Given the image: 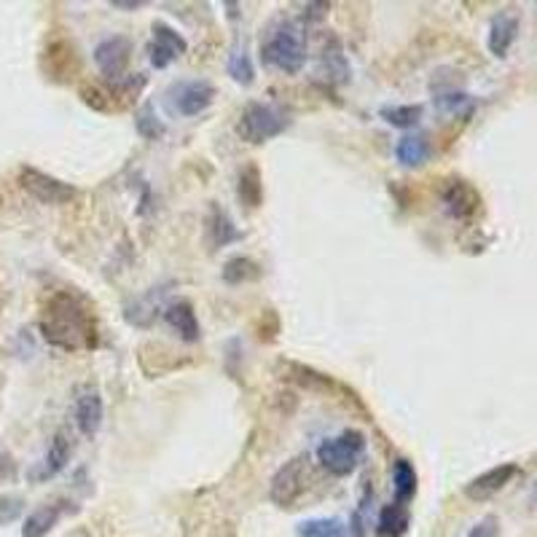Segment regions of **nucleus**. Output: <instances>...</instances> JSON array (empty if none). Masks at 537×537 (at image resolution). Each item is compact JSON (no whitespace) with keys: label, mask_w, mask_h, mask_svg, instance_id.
I'll use <instances>...</instances> for the list:
<instances>
[{"label":"nucleus","mask_w":537,"mask_h":537,"mask_svg":"<svg viewBox=\"0 0 537 537\" xmlns=\"http://www.w3.org/2000/svg\"><path fill=\"white\" fill-rule=\"evenodd\" d=\"M38 328L44 339L67 352L95 349L99 344V328L95 306L89 298L76 291H57L44 301Z\"/></svg>","instance_id":"obj_1"},{"label":"nucleus","mask_w":537,"mask_h":537,"mask_svg":"<svg viewBox=\"0 0 537 537\" xmlns=\"http://www.w3.org/2000/svg\"><path fill=\"white\" fill-rule=\"evenodd\" d=\"M261 62L266 67L295 76L306 62V36L295 19H274L261 41Z\"/></svg>","instance_id":"obj_2"},{"label":"nucleus","mask_w":537,"mask_h":537,"mask_svg":"<svg viewBox=\"0 0 537 537\" xmlns=\"http://www.w3.org/2000/svg\"><path fill=\"white\" fill-rule=\"evenodd\" d=\"M294 124L291 113L274 102H247L237 121V135L250 146H261L277 135H283Z\"/></svg>","instance_id":"obj_3"},{"label":"nucleus","mask_w":537,"mask_h":537,"mask_svg":"<svg viewBox=\"0 0 537 537\" xmlns=\"http://www.w3.org/2000/svg\"><path fill=\"white\" fill-rule=\"evenodd\" d=\"M363 454H366V436L360 430H344L317 446V462L334 476L355 473Z\"/></svg>","instance_id":"obj_4"},{"label":"nucleus","mask_w":537,"mask_h":537,"mask_svg":"<svg viewBox=\"0 0 537 537\" xmlns=\"http://www.w3.org/2000/svg\"><path fill=\"white\" fill-rule=\"evenodd\" d=\"M19 186L33 196L36 201L41 204H70L76 196H78V189L54 178L49 172H41L36 167H22L19 170Z\"/></svg>","instance_id":"obj_5"},{"label":"nucleus","mask_w":537,"mask_h":537,"mask_svg":"<svg viewBox=\"0 0 537 537\" xmlns=\"http://www.w3.org/2000/svg\"><path fill=\"white\" fill-rule=\"evenodd\" d=\"M92 57L99 76L108 84H119L121 78H127V67L132 59V41L127 36H108L95 46Z\"/></svg>","instance_id":"obj_6"},{"label":"nucleus","mask_w":537,"mask_h":537,"mask_svg":"<svg viewBox=\"0 0 537 537\" xmlns=\"http://www.w3.org/2000/svg\"><path fill=\"white\" fill-rule=\"evenodd\" d=\"M170 105L186 116V119H194V116H201L212 102H215V87L210 81H201V78H194V81H178L175 87H170Z\"/></svg>","instance_id":"obj_7"},{"label":"nucleus","mask_w":537,"mask_h":537,"mask_svg":"<svg viewBox=\"0 0 537 537\" xmlns=\"http://www.w3.org/2000/svg\"><path fill=\"white\" fill-rule=\"evenodd\" d=\"M440 201L446 207V212L454 218V221H468L479 212L481 207V196L479 191L462 181V178H449L440 189Z\"/></svg>","instance_id":"obj_8"},{"label":"nucleus","mask_w":537,"mask_h":537,"mask_svg":"<svg viewBox=\"0 0 537 537\" xmlns=\"http://www.w3.org/2000/svg\"><path fill=\"white\" fill-rule=\"evenodd\" d=\"M189 51V44L183 41V36L178 30H172L164 22L153 25V41L148 44V62L156 70H164L167 65H172L178 57H183Z\"/></svg>","instance_id":"obj_9"},{"label":"nucleus","mask_w":537,"mask_h":537,"mask_svg":"<svg viewBox=\"0 0 537 537\" xmlns=\"http://www.w3.org/2000/svg\"><path fill=\"white\" fill-rule=\"evenodd\" d=\"M301 489H304V460L294 457L272 476L269 497L280 508H294L295 500L301 497Z\"/></svg>","instance_id":"obj_10"},{"label":"nucleus","mask_w":537,"mask_h":537,"mask_svg":"<svg viewBox=\"0 0 537 537\" xmlns=\"http://www.w3.org/2000/svg\"><path fill=\"white\" fill-rule=\"evenodd\" d=\"M164 320L172 328V334L186 344H194L201 339V328L196 320L194 304L189 298H175L172 304L164 306Z\"/></svg>","instance_id":"obj_11"},{"label":"nucleus","mask_w":537,"mask_h":537,"mask_svg":"<svg viewBox=\"0 0 537 537\" xmlns=\"http://www.w3.org/2000/svg\"><path fill=\"white\" fill-rule=\"evenodd\" d=\"M519 473H522V468H519L516 462L497 465V468L487 470V473L476 476V479L465 487V497H470V500H489V497H494L497 491H502V489L508 487Z\"/></svg>","instance_id":"obj_12"},{"label":"nucleus","mask_w":537,"mask_h":537,"mask_svg":"<svg viewBox=\"0 0 537 537\" xmlns=\"http://www.w3.org/2000/svg\"><path fill=\"white\" fill-rule=\"evenodd\" d=\"M102 414H105V406H102V395H99L98 387H84L78 392V398H76V425L87 439H95L99 433Z\"/></svg>","instance_id":"obj_13"},{"label":"nucleus","mask_w":537,"mask_h":537,"mask_svg":"<svg viewBox=\"0 0 537 537\" xmlns=\"http://www.w3.org/2000/svg\"><path fill=\"white\" fill-rule=\"evenodd\" d=\"M204 237H207V247L210 250H221L226 244L243 240V232L234 226L229 212H223L218 204H212L210 212H207V221H204Z\"/></svg>","instance_id":"obj_14"},{"label":"nucleus","mask_w":537,"mask_h":537,"mask_svg":"<svg viewBox=\"0 0 537 537\" xmlns=\"http://www.w3.org/2000/svg\"><path fill=\"white\" fill-rule=\"evenodd\" d=\"M516 36H519V14H513V11H500V14L491 19V25H489V51H491L494 57H500V59L508 57V51L513 46Z\"/></svg>","instance_id":"obj_15"},{"label":"nucleus","mask_w":537,"mask_h":537,"mask_svg":"<svg viewBox=\"0 0 537 537\" xmlns=\"http://www.w3.org/2000/svg\"><path fill=\"white\" fill-rule=\"evenodd\" d=\"M70 451H73V446H70L67 433H57V436L51 439L46 460H44L38 468L30 470V481H33V484H41V481H49L54 476H59V473L65 470L67 460H70Z\"/></svg>","instance_id":"obj_16"},{"label":"nucleus","mask_w":537,"mask_h":537,"mask_svg":"<svg viewBox=\"0 0 537 537\" xmlns=\"http://www.w3.org/2000/svg\"><path fill=\"white\" fill-rule=\"evenodd\" d=\"M65 502H51V505H41V508H36L27 519H25V524H22V537H46L57 527V522L62 519V513H65V508H62Z\"/></svg>","instance_id":"obj_17"},{"label":"nucleus","mask_w":537,"mask_h":537,"mask_svg":"<svg viewBox=\"0 0 537 537\" xmlns=\"http://www.w3.org/2000/svg\"><path fill=\"white\" fill-rule=\"evenodd\" d=\"M417 487H419V476H417V468L408 462V460H395L392 465V494H395V502L398 505H406L414 500L417 494Z\"/></svg>","instance_id":"obj_18"},{"label":"nucleus","mask_w":537,"mask_h":537,"mask_svg":"<svg viewBox=\"0 0 537 537\" xmlns=\"http://www.w3.org/2000/svg\"><path fill=\"white\" fill-rule=\"evenodd\" d=\"M237 196L247 210L261 207L263 201V186H261V170L258 164H244L237 178Z\"/></svg>","instance_id":"obj_19"},{"label":"nucleus","mask_w":537,"mask_h":537,"mask_svg":"<svg viewBox=\"0 0 537 537\" xmlns=\"http://www.w3.org/2000/svg\"><path fill=\"white\" fill-rule=\"evenodd\" d=\"M395 156H398V161H400L403 167L417 170V167H422V164L428 161V156H430V143H428L422 135H406V138L398 140Z\"/></svg>","instance_id":"obj_20"},{"label":"nucleus","mask_w":537,"mask_h":537,"mask_svg":"<svg viewBox=\"0 0 537 537\" xmlns=\"http://www.w3.org/2000/svg\"><path fill=\"white\" fill-rule=\"evenodd\" d=\"M377 532L379 537H403L408 532V511L406 505L390 502L379 511V522H377Z\"/></svg>","instance_id":"obj_21"},{"label":"nucleus","mask_w":537,"mask_h":537,"mask_svg":"<svg viewBox=\"0 0 537 537\" xmlns=\"http://www.w3.org/2000/svg\"><path fill=\"white\" fill-rule=\"evenodd\" d=\"M156 312H159V288L153 291H148L146 295H140V298H135L129 306H127V312H124V317L132 323V325H140V328H146L150 325L153 320H156Z\"/></svg>","instance_id":"obj_22"},{"label":"nucleus","mask_w":537,"mask_h":537,"mask_svg":"<svg viewBox=\"0 0 537 537\" xmlns=\"http://www.w3.org/2000/svg\"><path fill=\"white\" fill-rule=\"evenodd\" d=\"M436 108H439L440 113H451V116H470L473 113V108H476V102L470 95H465L462 89H449V92H440L436 95Z\"/></svg>","instance_id":"obj_23"},{"label":"nucleus","mask_w":537,"mask_h":537,"mask_svg":"<svg viewBox=\"0 0 537 537\" xmlns=\"http://www.w3.org/2000/svg\"><path fill=\"white\" fill-rule=\"evenodd\" d=\"M258 274H261V266L255 261L244 258V255H237V258L226 261V266H223V280L229 285H243V283L255 280Z\"/></svg>","instance_id":"obj_24"},{"label":"nucleus","mask_w":537,"mask_h":537,"mask_svg":"<svg viewBox=\"0 0 537 537\" xmlns=\"http://www.w3.org/2000/svg\"><path fill=\"white\" fill-rule=\"evenodd\" d=\"M425 116V108L422 105H392V108H382V119L392 124V127H400V129H408V127H417Z\"/></svg>","instance_id":"obj_25"},{"label":"nucleus","mask_w":537,"mask_h":537,"mask_svg":"<svg viewBox=\"0 0 537 537\" xmlns=\"http://www.w3.org/2000/svg\"><path fill=\"white\" fill-rule=\"evenodd\" d=\"M226 70H229V76L237 81V84H253V76H255V67H253V57H250V51L247 46H237V49L229 54V62H226Z\"/></svg>","instance_id":"obj_26"},{"label":"nucleus","mask_w":537,"mask_h":537,"mask_svg":"<svg viewBox=\"0 0 537 537\" xmlns=\"http://www.w3.org/2000/svg\"><path fill=\"white\" fill-rule=\"evenodd\" d=\"M298 537H346L342 519H309L298 524Z\"/></svg>","instance_id":"obj_27"},{"label":"nucleus","mask_w":537,"mask_h":537,"mask_svg":"<svg viewBox=\"0 0 537 537\" xmlns=\"http://www.w3.org/2000/svg\"><path fill=\"white\" fill-rule=\"evenodd\" d=\"M135 127H138V132H140V138H146V140H159L167 129H164V121L156 116V110L148 105L143 108L140 113H138V119H135Z\"/></svg>","instance_id":"obj_28"},{"label":"nucleus","mask_w":537,"mask_h":537,"mask_svg":"<svg viewBox=\"0 0 537 537\" xmlns=\"http://www.w3.org/2000/svg\"><path fill=\"white\" fill-rule=\"evenodd\" d=\"M468 537H500V519L497 516H484L470 532Z\"/></svg>","instance_id":"obj_29"},{"label":"nucleus","mask_w":537,"mask_h":537,"mask_svg":"<svg viewBox=\"0 0 537 537\" xmlns=\"http://www.w3.org/2000/svg\"><path fill=\"white\" fill-rule=\"evenodd\" d=\"M110 5H113V8H140L143 3H140V0H129V3H127V0H113Z\"/></svg>","instance_id":"obj_30"}]
</instances>
